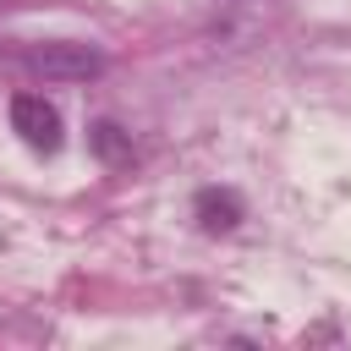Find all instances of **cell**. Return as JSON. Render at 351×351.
<instances>
[{"instance_id":"3","label":"cell","mask_w":351,"mask_h":351,"mask_svg":"<svg viewBox=\"0 0 351 351\" xmlns=\"http://www.w3.org/2000/svg\"><path fill=\"white\" fill-rule=\"evenodd\" d=\"M192 208H197V225H203V230H236V225H241V197H236V192L203 186Z\"/></svg>"},{"instance_id":"4","label":"cell","mask_w":351,"mask_h":351,"mask_svg":"<svg viewBox=\"0 0 351 351\" xmlns=\"http://www.w3.org/2000/svg\"><path fill=\"white\" fill-rule=\"evenodd\" d=\"M93 154H99L104 165H121V159H132V137H126L115 121H93Z\"/></svg>"},{"instance_id":"1","label":"cell","mask_w":351,"mask_h":351,"mask_svg":"<svg viewBox=\"0 0 351 351\" xmlns=\"http://www.w3.org/2000/svg\"><path fill=\"white\" fill-rule=\"evenodd\" d=\"M11 132H16L27 148H38V154H55V148H60V115H55V104L38 99V93H16V99H11Z\"/></svg>"},{"instance_id":"2","label":"cell","mask_w":351,"mask_h":351,"mask_svg":"<svg viewBox=\"0 0 351 351\" xmlns=\"http://www.w3.org/2000/svg\"><path fill=\"white\" fill-rule=\"evenodd\" d=\"M27 66L44 77H93V71H104V55L88 44H38V49H27Z\"/></svg>"}]
</instances>
